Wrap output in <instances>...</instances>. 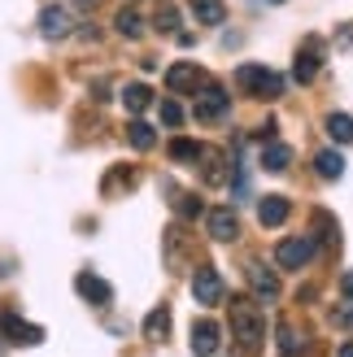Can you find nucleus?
Here are the masks:
<instances>
[{"label":"nucleus","instance_id":"obj_9","mask_svg":"<svg viewBox=\"0 0 353 357\" xmlns=\"http://www.w3.org/2000/svg\"><path fill=\"white\" fill-rule=\"evenodd\" d=\"M244 279H249V288H253V296H257V301H275V296H279V275H275V271H266L262 261H249Z\"/></svg>","mask_w":353,"mask_h":357},{"label":"nucleus","instance_id":"obj_5","mask_svg":"<svg viewBox=\"0 0 353 357\" xmlns=\"http://www.w3.org/2000/svg\"><path fill=\"white\" fill-rule=\"evenodd\" d=\"M310 257H314V240L310 236H288L275 248V261L284 266V271H301V266H310Z\"/></svg>","mask_w":353,"mask_h":357},{"label":"nucleus","instance_id":"obj_31","mask_svg":"<svg viewBox=\"0 0 353 357\" xmlns=\"http://www.w3.org/2000/svg\"><path fill=\"white\" fill-rule=\"evenodd\" d=\"M340 288H345V296H353V271H349V275L340 279Z\"/></svg>","mask_w":353,"mask_h":357},{"label":"nucleus","instance_id":"obj_1","mask_svg":"<svg viewBox=\"0 0 353 357\" xmlns=\"http://www.w3.org/2000/svg\"><path fill=\"white\" fill-rule=\"evenodd\" d=\"M227 310H232V340L240 344V353H257L266 344V318H262V310L249 296H232Z\"/></svg>","mask_w":353,"mask_h":357},{"label":"nucleus","instance_id":"obj_3","mask_svg":"<svg viewBox=\"0 0 353 357\" xmlns=\"http://www.w3.org/2000/svg\"><path fill=\"white\" fill-rule=\"evenodd\" d=\"M227 114H232V96H227L223 87H214V83H205L197 105H192V118L197 122H223Z\"/></svg>","mask_w":353,"mask_h":357},{"label":"nucleus","instance_id":"obj_19","mask_svg":"<svg viewBox=\"0 0 353 357\" xmlns=\"http://www.w3.org/2000/svg\"><path fill=\"white\" fill-rule=\"evenodd\" d=\"M166 331H170V310L157 305V310L144 318V340H166Z\"/></svg>","mask_w":353,"mask_h":357},{"label":"nucleus","instance_id":"obj_18","mask_svg":"<svg viewBox=\"0 0 353 357\" xmlns=\"http://www.w3.org/2000/svg\"><path fill=\"white\" fill-rule=\"evenodd\" d=\"M122 105H127V114H144L153 105V92L144 83H127V87H122Z\"/></svg>","mask_w":353,"mask_h":357},{"label":"nucleus","instance_id":"obj_4","mask_svg":"<svg viewBox=\"0 0 353 357\" xmlns=\"http://www.w3.org/2000/svg\"><path fill=\"white\" fill-rule=\"evenodd\" d=\"M223 275L214 271V266H201L197 275H192V296H197V305H223Z\"/></svg>","mask_w":353,"mask_h":357},{"label":"nucleus","instance_id":"obj_10","mask_svg":"<svg viewBox=\"0 0 353 357\" xmlns=\"http://www.w3.org/2000/svg\"><path fill=\"white\" fill-rule=\"evenodd\" d=\"M70 31H75V17H70L61 5H48L40 13V35H44V40H66Z\"/></svg>","mask_w":353,"mask_h":357},{"label":"nucleus","instance_id":"obj_33","mask_svg":"<svg viewBox=\"0 0 353 357\" xmlns=\"http://www.w3.org/2000/svg\"><path fill=\"white\" fill-rule=\"evenodd\" d=\"M79 5H96V0H79Z\"/></svg>","mask_w":353,"mask_h":357},{"label":"nucleus","instance_id":"obj_20","mask_svg":"<svg viewBox=\"0 0 353 357\" xmlns=\"http://www.w3.org/2000/svg\"><path fill=\"white\" fill-rule=\"evenodd\" d=\"M127 144H131L135 153H149V149L157 144V131L149 127V122H131V127H127Z\"/></svg>","mask_w":353,"mask_h":357},{"label":"nucleus","instance_id":"obj_15","mask_svg":"<svg viewBox=\"0 0 353 357\" xmlns=\"http://www.w3.org/2000/svg\"><path fill=\"white\" fill-rule=\"evenodd\" d=\"M314 75H319V40H306V52H296V61H292V79L310 83Z\"/></svg>","mask_w":353,"mask_h":357},{"label":"nucleus","instance_id":"obj_2","mask_svg":"<svg viewBox=\"0 0 353 357\" xmlns=\"http://www.w3.org/2000/svg\"><path fill=\"white\" fill-rule=\"evenodd\" d=\"M236 83H240L249 96H262V100L284 96V79H279L275 70H266V66H240V70H236Z\"/></svg>","mask_w":353,"mask_h":357},{"label":"nucleus","instance_id":"obj_6","mask_svg":"<svg viewBox=\"0 0 353 357\" xmlns=\"http://www.w3.org/2000/svg\"><path fill=\"white\" fill-rule=\"evenodd\" d=\"M0 331L9 335V344H22V349H35V344H44V327H35V323H22L17 314H5V318H0Z\"/></svg>","mask_w":353,"mask_h":357},{"label":"nucleus","instance_id":"obj_14","mask_svg":"<svg viewBox=\"0 0 353 357\" xmlns=\"http://www.w3.org/2000/svg\"><path fill=\"white\" fill-rule=\"evenodd\" d=\"M205 75H201V70L197 66H192V61H179V66H170L166 70V87H170V92H197V83H201Z\"/></svg>","mask_w":353,"mask_h":357},{"label":"nucleus","instance_id":"obj_28","mask_svg":"<svg viewBox=\"0 0 353 357\" xmlns=\"http://www.w3.org/2000/svg\"><path fill=\"white\" fill-rule=\"evenodd\" d=\"M279 353L284 357H296V331L288 323H279Z\"/></svg>","mask_w":353,"mask_h":357},{"label":"nucleus","instance_id":"obj_7","mask_svg":"<svg viewBox=\"0 0 353 357\" xmlns=\"http://www.w3.org/2000/svg\"><path fill=\"white\" fill-rule=\"evenodd\" d=\"M197 162H201V178L209 188H227V183H232V166H227V157L218 149H201Z\"/></svg>","mask_w":353,"mask_h":357},{"label":"nucleus","instance_id":"obj_30","mask_svg":"<svg viewBox=\"0 0 353 357\" xmlns=\"http://www.w3.org/2000/svg\"><path fill=\"white\" fill-rule=\"evenodd\" d=\"M331 323H340V327H353V305L336 310V314H331Z\"/></svg>","mask_w":353,"mask_h":357},{"label":"nucleus","instance_id":"obj_23","mask_svg":"<svg viewBox=\"0 0 353 357\" xmlns=\"http://www.w3.org/2000/svg\"><path fill=\"white\" fill-rule=\"evenodd\" d=\"M327 135L336 139V144H353V118L349 114H331L327 118Z\"/></svg>","mask_w":353,"mask_h":357},{"label":"nucleus","instance_id":"obj_13","mask_svg":"<svg viewBox=\"0 0 353 357\" xmlns=\"http://www.w3.org/2000/svg\"><path fill=\"white\" fill-rule=\"evenodd\" d=\"M288 213H292L288 196H262V201H257V222L262 227H284Z\"/></svg>","mask_w":353,"mask_h":357},{"label":"nucleus","instance_id":"obj_25","mask_svg":"<svg viewBox=\"0 0 353 357\" xmlns=\"http://www.w3.org/2000/svg\"><path fill=\"white\" fill-rule=\"evenodd\" d=\"M205 205H201V196L197 192H179V201H174V213H179V218H197Z\"/></svg>","mask_w":353,"mask_h":357},{"label":"nucleus","instance_id":"obj_27","mask_svg":"<svg viewBox=\"0 0 353 357\" xmlns=\"http://www.w3.org/2000/svg\"><path fill=\"white\" fill-rule=\"evenodd\" d=\"M314 227H319V240H327V244H336V236H340V227L336 222H331L327 218V213L319 209V213H314Z\"/></svg>","mask_w":353,"mask_h":357},{"label":"nucleus","instance_id":"obj_32","mask_svg":"<svg viewBox=\"0 0 353 357\" xmlns=\"http://www.w3.org/2000/svg\"><path fill=\"white\" fill-rule=\"evenodd\" d=\"M336 357H353V340H349V344H340V353H336Z\"/></svg>","mask_w":353,"mask_h":357},{"label":"nucleus","instance_id":"obj_29","mask_svg":"<svg viewBox=\"0 0 353 357\" xmlns=\"http://www.w3.org/2000/svg\"><path fill=\"white\" fill-rule=\"evenodd\" d=\"M162 122H166V127H179V122H183V109H179L174 100H162Z\"/></svg>","mask_w":353,"mask_h":357},{"label":"nucleus","instance_id":"obj_17","mask_svg":"<svg viewBox=\"0 0 353 357\" xmlns=\"http://www.w3.org/2000/svg\"><path fill=\"white\" fill-rule=\"evenodd\" d=\"M192 13H197L201 26H223L227 5H223V0H192Z\"/></svg>","mask_w":353,"mask_h":357},{"label":"nucleus","instance_id":"obj_12","mask_svg":"<svg viewBox=\"0 0 353 357\" xmlns=\"http://www.w3.org/2000/svg\"><path fill=\"white\" fill-rule=\"evenodd\" d=\"M223 344V331L218 323H209V318H201V323H192V353L197 357H214Z\"/></svg>","mask_w":353,"mask_h":357},{"label":"nucleus","instance_id":"obj_11","mask_svg":"<svg viewBox=\"0 0 353 357\" xmlns=\"http://www.w3.org/2000/svg\"><path fill=\"white\" fill-rule=\"evenodd\" d=\"M75 292H79L83 301H92V305H110V301H114V288H110L105 279H96L92 271H79V275H75Z\"/></svg>","mask_w":353,"mask_h":357},{"label":"nucleus","instance_id":"obj_34","mask_svg":"<svg viewBox=\"0 0 353 357\" xmlns=\"http://www.w3.org/2000/svg\"><path fill=\"white\" fill-rule=\"evenodd\" d=\"M271 5H284V0H271Z\"/></svg>","mask_w":353,"mask_h":357},{"label":"nucleus","instance_id":"obj_16","mask_svg":"<svg viewBox=\"0 0 353 357\" xmlns=\"http://www.w3.org/2000/svg\"><path fill=\"white\" fill-rule=\"evenodd\" d=\"M288 166H292V149H288V144H275V139H266V144H262V170L284 174Z\"/></svg>","mask_w":353,"mask_h":357},{"label":"nucleus","instance_id":"obj_8","mask_svg":"<svg viewBox=\"0 0 353 357\" xmlns=\"http://www.w3.org/2000/svg\"><path fill=\"white\" fill-rule=\"evenodd\" d=\"M209 240H218V244H236L240 240V218H236V209H209Z\"/></svg>","mask_w":353,"mask_h":357},{"label":"nucleus","instance_id":"obj_24","mask_svg":"<svg viewBox=\"0 0 353 357\" xmlns=\"http://www.w3.org/2000/svg\"><path fill=\"white\" fill-rule=\"evenodd\" d=\"M201 144L197 139H170V162H197Z\"/></svg>","mask_w":353,"mask_h":357},{"label":"nucleus","instance_id":"obj_21","mask_svg":"<svg viewBox=\"0 0 353 357\" xmlns=\"http://www.w3.org/2000/svg\"><path fill=\"white\" fill-rule=\"evenodd\" d=\"M114 26H118V35H127V40H140V35H144V17H140L135 9H118Z\"/></svg>","mask_w":353,"mask_h":357},{"label":"nucleus","instance_id":"obj_22","mask_svg":"<svg viewBox=\"0 0 353 357\" xmlns=\"http://www.w3.org/2000/svg\"><path fill=\"white\" fill-rule=\"evenodd\" d=\"M314 170H319V178H340L345 174V157L340 153H319L314 157Z\"/></svg>","mask_w":353,"mask_h":357},{"label":"nucleus","instance_id":"obj_26","mask_svg":"<svg viewBox=\"0 0 353 357\" xmlns=\"http://www.w3.org/2000/svg\"><path fill=\"white\" fill-rule=\"evenodd\" d=\"M153 22H157V31H162V35H174V26H179V9H174V5H157Z\"/></svg>","mask_w":353,"mask_h":357}]
</instances>
